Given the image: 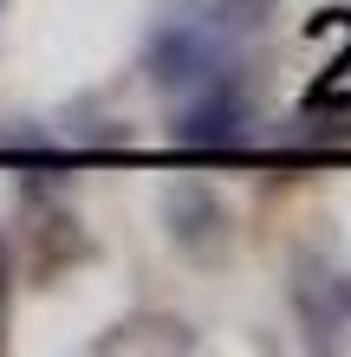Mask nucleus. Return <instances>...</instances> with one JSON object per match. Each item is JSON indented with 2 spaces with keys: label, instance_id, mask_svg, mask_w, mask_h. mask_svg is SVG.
Wrapping results in <instances>:
<instances>
[{
  "label": "nucleus",
  "instance_id": "1",
  "mask_svg": "<svg viewBox=\"0 0 351 357\" xmlns=\"http://www.w3.org/2000/svg\"><path fill=\"white\" fill-rule=\"evenodd\" d=\"M163 215H170V234L189 247V254H202V234L215 241V227H221V202L202 182H176L170 195H163Z\"/></svg>",
  "mask_w": 351,
  "mask_h": 357
},
{
  "label": "nucleus",
  "instance_id": "2",
  "mask_svg": "<svg viewBox=\"0 0 351 357\" xmlns=\"http://www.w3.org/2000/svg\"><path fill=\"white\" fill-rule=\"evenodd\" d=\"M0 312H7V254H0Z\"/></svg>",
  "mask_w": 351,
  "mask_h": 357
},
{
  "label": "nucleus",
  "instance_id": "3",
  "mask_svg": "<svg viewBox=\"0 0 351 357\" xmlns=\"http://www.w3.org/2000/svg\"><path fill=\"white\" fill-rule=\"evenodd\" d=\"M241 7H260V0H241Z\"/></svg>",
  "mask_w": 351,
  "mask_h": 357
}]
</instances>
